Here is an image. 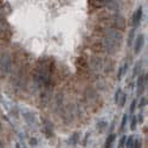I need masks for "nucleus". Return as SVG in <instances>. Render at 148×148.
Returning a JSON list of instances; mask_svg holds the SVG:
<instances>
[{
  "label": "nucleus",
  "mask_w": 148,
  "mask_h": 148,
  "mask_svg": "<svg viewBox=\"0 0 148 148\" xmlns=\"http://www.w3.org/2000/svg\"><path fill=\"white\" fill-rule=\"evenodd\" d=\"M123 71H124V66H122V68H120V69H118V75H117V80H118V81L121 80V77H122V74H123Z\"/></svg>",
  "instance_id": "obj_19"
},
{
  "label": "nucleus",
  "mask_w": 148,
  "mask_h": 148,
  "mask_svg": "<svg viewBox=\"0 0 148 148\" xmlns=\"http://www.w3.org/2000/svg\"><path fill=\"white\" fill-rule=\"evenodd\" d=\"M102 5H105L109 8L113 9H118V3L117 1H102Z\"/></svg>",
  "instance_id": "obj_11"
},
{
  "label": "nucleus",
  "mask_w": 148,
  "mask_h": 148,
  "mask_svg": "<svg viewBox=\"0 0 148 148\" xmlns=\"http://www.w3.org/2000/svg\"><path fill=\"white\" fill-rule=\"evenodd\" d=\"M121 95H122V90H121V89H117V91L115 93V102H116V103L120 101Z\"/></svg>",
  "instance_id": "obj_16"
},
{
  "label": "nucleus",
  "mask_w": 148,
  "mask_h": 148,
  "mask_svg": "<svg viewBox=\"0 0 148 148\" xmlns=\"http://www.w3.org/2000/svg\"><path fill=\"white\" fill-rule=\"evenodd\" d=\"M121 43H122V34L120 32L116 31V30H107L105 37L102 42L103 47L107 52L115 53L116 51H118Z\"/></svg>",
  "instance_id": "obj_1"
},
{
  "label": "nucleus",
  "mask_w": 148,
  "mask_h": 148,
  "mask_svg": "<svg viewBox=\"0 0 148 148\" xmlns=\"http://www.w3.org/2000/svg\"><path fill=\"white\" fill-rule=\"evenodd\" d=\"M141 18H142V7H139L133 16V26L134 27L139 26V24L141 22Z\"/></svg>",
  "instance_id": "obj_6"
},
{
  "label": "nucleus",
  "mask_w": 148,
  "mask_h": 148,
  "mask_svg": "<svg viewBox=\"0 0 148 148\" xmlns=\"http://www.w3.org/2000/svg\"><path fill=\"white\" fill-rule=\"evenodd\" d=\"M50 81H51L50 72H49L46 69H44V68L38 69L37 74L34 75V83H36V85H38V87H46V85L50 84Z\"/></svg>",
  "instance_id": "obj_2"
},
{
  "label": "nucleus",
  "mask_w": 148,
  "mask_h": 148,
  "mask_svg": "<svg viewBox=\"0 0 148 148\" xmlns=\"http://www.w3.org/2000/svg\"><path fill=\"white\" fill-rule=\"evenodd\" d=\"M114 20H115V25H116L117 30H123V28H124V26H126L124 18H123L121 14H115Z\"/></svg>",
  "instance_id": "obj_7"
},
{
  "label": "nucleus",
  "mask_w": 148,
  "mask_h": 148,
  "mask_svg": "<svg viewBox=\"0 0 148 148\" xmlns=\"http://www.w3.org/2000/svg\"><path fill=\"white\" fill-rule=\"evenodd\" d=\"M0 148H5V145L3 141H0Z\"/></svg>",
  "instance_id": "obj_25"
},
{
  "label": "nucleus",
  "mask_w": 148,
  "mask_h": 148,
  "mask_svg": "<svg viewBox=\"0 0 148 148\" xmlns=\"http://www.w3.org/2000/svg\"><path fill=\"white\" fill-rule=\"evenodd\" d=\"M136 94L137 95H142V93L145 91V89L147 88V83H145V76H139V78H137V82H136Z\"/></svg>",
  "instance_id": "obj_5"
},
{
  "label": "nucleus",
  "mask_w": 148,
  "mask_h": 148,
  "mask_svg": "<svg viewBox=\"0 0 148 148\" xmlns=\"http://www.w3.org/2000/svg\"><path fill=\"white\" fill-rule=\"evenodd\" d=\"M136 123H137V116L134 115L133 118H132V123H130V129L132 130H135L136 129Z\"/></svg>",
  "instance_id": "obj_15"
},
{
  "label": "nucleus",
  "mask_w": 148,
  "mask_h": 148,
  "mask_svg": "<svg viewBox=\"0 0 148 148\" xmlns=\"http://www.w3.org/2000/svg\"><path fill=\"white\" fill-rule=\"evenodd\" d=\"M24 118H25V120H26L28 123H33V122H34V116H33L32 113L25 112V113H24Z\"/></svg>",
  "instance_id": "obj_12"
},
{
  "label": "nucleus",
  "mask_w": 148,
  "mask_h": 148,
  "mask_svg": "<svg viewBox=\"0 0 148 148\" xmlns=\"http://www.w3.org/2000/svg\"><path fill=\"white\" fill-rule=\"evenodd\" d=\"M126 98H127V95H126V94H122V95H121V97H120V101H118V103H120V105H121V107H123V105H124Z\"/></svg>",
  "instance_id": "obj_17"
},
{
  "label": "nucleus",
  "mask_w": 148,
  "mask_h": 148,
  "mask_svg": "<svg viewBox=\"0 0 148 148\" xmlns=\"http://www.w3.org/2000/svg\"><path fill=\"white\" fill-rule=\"evenodd\" d=\"M0 69H1L3 74L7 75L12 70V57L8 53H4L1 59H0Z\"/></svg>",
  "instance_id": "obj_3"
},
{
  "label": "nucleus",
  "mask_w": 148,
  "mask_h": 148,
  "mask_svg": "<svg viewBox=\"0 0 148 148\" xmlns=\"http://www.w3.org/2000/svg\"><path fill=\"white\" fill-rule=\"evenodd\" d=\"M133 148H141V141L140 140H134V146Z\"/></svg>",
  "instance_id": "obj_21"
},
{
  "label": "nucleus",
  "mask_w": 148,
  "mask_h": 148,
  "mask_svg": "<svg viewBox=\"0 0 148 148\" xmlns=\"http://www.w3.org/2000/svg\"><path fill=\"white\" fill-rule=\"evenodd\" d=\"M124 146H126L127 148H133V146H134V139H133V136H129V137H128V139L126 140Z\"/></svg>",
  "instance_id": "obj_13"
},
{
  "label": "nucleus",
  "mask_w": 148,
  "mask_h": 148,
  "mask_svg": "<svg viewBox=\"0 0 148 148\" xmlns=\"http://www.w3.org/2000/svg\"><path fill=\"white\" fill-rule=\"evenodd\" d=\"M127 120H128V115H127V114H124V115H123V117H122V122H121V129H123V128H124Z\"/></svg>",
  "instance_id": "obj_18"
},
{
  "label": "nucleus",
  "mask_w": 148,
  "mask_h": 148,
  "mask_svg": "<svg viewBox=\"0 0 148 148\" xmlns=\"http://www.w3.org/2000/svg\"><path fill=\"white\" fill-rule=\"evenodd\" d=\"M80 137H81V133H80V132H75V133L70 136V139H69V145H71V146L77 145V142L80 141Z\"/></svg>",
  "instance_id": "obj_8"
},
{
  "label": "nucleus",
  "mask_w": 148,
  "mask_h": 148,
  "mask_svg": "<svg viewBox=\"0 0 148 148\" xmlns=\"http://www.w3.org/2000/svg\"><path fill=\"white\" fill-rule=\"evenodd\" d=\"M135 43H134V53L137 55V53H140L141 51V49L143 46V43H145V36L143 34H139L135 39Z\"/></svg>",
  "instance_id": "obj_4"
},
{
  "label": "nucleus",
  "mask_w": 148,
  "mask_h": 148,
  "mask_svg": "<svg viewBox=\"0 0 148 148\" xmlns=\"http://www.w3.org/2000/svg\"><path fill=\"white\" fill-rule=\"evenodd\" d=\"M135 107H136V100H133V102H132V104H130V113H134V110H135Z\"/></svg>",
  "instance_id": "obj_22"
},
{
  "label": "nucleus",
  "mask_w": 148,
  "mask_h": 148,
  "mask_svg": "<svg viewBox=\"0 0 148 148\" xmlns=\"http://www.w3.org/2000/svg\"><path fill=\"white\" fill-rule=\"evenodd\" d=\"M0 132H1V124H0Z\"/></svg>",
  "instance_id": "obj_27"
},
{
  "label": "nucleus",
  "mask_w": 148,
  "mask_h": 148,
  "mask_svg": "<svg viewBox=\"0 0 148 148\" xmlns=\"http://www.w3.org/2000/svg\"><path fill=\"white\" fill-rule=\"evenodd\" d=\"M126 140H127V136H122V137H121V140H120V147H123V146H124Z\"/></svg>",
  "instance_id": "obj_23"
},
{
  "label": "nucleus",
  "mask_w": 148,
  "mask_h": 148,
  "mask_svg": "<svg viewBox=\"0 0 148 148\" xmlns=\"http://www.w3.org/2000/svg\"><path fill=\"white\" fill-rule=\"evenodd\" d=\"M30 143H31L32 146H36L37 145V140L36 139H31V140H30Z\"/></svg>",
  "instance_id": "obj_24"
},
{
  "label": "nucleus",
  "mask_w": 148,
  "mask_h": 148,
  "mask_svg": "<svg viewBox=\"0 0 148 148\" xmlns=\"http://www.w3.org/2000/svg\"><path fill=\"white\" fill-rule=\"evenodd\" d=\"M115 134H110V135H108V137H107V140H105V148H110L112 147V145H113V142L115 141Z\"/></svg>",
  "instance_id": "obj_10"
},
{
  "label": "nucleus",
  "mask_w": 148,
  "mask_h": 148,
  "mask_svg": "<svg viewBox=\"0 0 148 148\" xmlns=\"http://www.w3.org/2000/svg\"><path fill=\"white\" fill-rule=\"evenodd\" d=\"M134 39H135V30L132 28L130 31H129V34H128V41H127L128 46H132V44H133V42H134Z\"/></svg>",
  "instance_id": "obj_9"
},
{
  "label": "nucleus",
  "mask_w": 148,
  "mask_h": 148,
  "mask_svg": "<svg viewBox=\"0 0 148 148\" xmlns=\"http://www.w3.org/2000/svg\"><path fill=\"white\" fill-rule=\"evenodd\" d=\"M16 148H20V145H19V143H17V145H16Z\"/></svg>",
  "instance_id": "obj_26"
},
{
  "label": "nucleus",
  "mask_w": 148,
  "mask_h": 148,
  "mask_svg": "<svg viewBox=\"0 0 148 148\" xmlns=\"http://www.w3.org/2000/svg\"><path fill=\"white\" fill-rule=\"evenodd\" d=\"M140 70H141V62H137V64H135V66H134L133 75H134V76H136L137 74L140 72Z\"/></svg>",
  "instance_id": "obj_14"
},
{
  "label": "nucleus",
  "mask_w": 148,
  "mask_h": 148,
  "mask_svg": "<svg viewBox=\"0 0 148 148\" xmlns=\"http://www.w3.org/2000/svg\"><path fill=\"white\" fill-rule=\"evenodd\" d=\"M145 104H147V97H142V98H141V102H140L139 107H140V108H143Z\"/></svg>",
  "instance_id": "obj_20"
}]
</instances>
